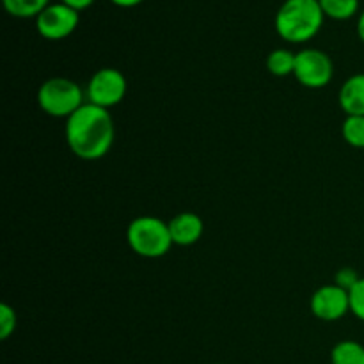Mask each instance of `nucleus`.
<instances>
[{"instance_id":"nucleus-1","label":"nucleus","mask_w":364,"mask_h":364,"mask_svg":"<svg viewBox=\"0 0 364 364\" xmlns=\"http://www.w3.org/2000/svg\"><path fill=\"white\" fill-rule=\"evenodd\" d=\"M116 137L114 119L107 109L84 103L66 119V142L75 156L82 160H100L110 151Z\"/></svg>"},{"instance_id":"nucleus-2","label":"nucleus","mask_w":364,"mask_h":364,"mask_svg":"<svg viewBox=\"0 0 364 364\" xmlns=\"http://www.w3.org/2000/svg\"><path fill=\"white\" fill-rule=\"evenodd\" d=\"M318 0H287L276 14V32L288 43H306L315 38L323 25Z\"/></svg>"},{"instance_id":"nucleus-3","label":"nucleus","mask_w":364,"mask_h":364,"mask_svg":"<svg viewBox=\"0 0 364 364\" xmlns=\"http://www.w3.org/2000/svg\"><path fill=\"white\" fill-rule=\"evenodd\" d=\"M127 240L132 251L142 258H162L174 245L169 223L151 215H142L132 220L128 224Z\"/></svg>"},{"instance_id":"nucleus-4","label":"nucleus","mask_w":364,"mask_h":364,"mask_svg":"<svg viewBox=\"0 0 364 364\" xmlns=\"http://www.w3.org/2000/svg\"><path fill=\"white\" fill-rule=\"evenodd\" d=\"M38 105L48 116L68 119L84 105V89L70 78H48L38 91Z\"/></svg>"},{"instance_id":"nucleus-5","label":"nucleus","mask_w":364,"mask_h":364,"mask_svg":"<svg viewBox=\"0 0 364 364\" xmlns=\"http://www.w3.org/2000/svg\"><path fill=\"white\" fill-rule=\"evenodd\" d=\"M295 78L308 89H322L334 77V64L326 52L304 48L295 53Z\"/></svg>"},{"instance_id":"nucleus-6","label":"nucleus","mask_w":364,"mask_h":364,"mask_svg":"<svg viewBox=\"0 0 364 364\" xmlns=\"http://www.w3.org/2000/svg\"><path fill=\"white\" fill-rule=\"evenodd\" d=\"M127 91V78H124V75L119 70L102 68L89 80L85 96H87L89 103L109 110L110 107H116L123 102Z\"/></svg>"},{"instance_id":"nucleus-7","label":"nucleus","mask_w":364,"mask_h":364,"mask_svg":"<svg viewBox=\"0 0 364 364\" xmlns=\"http://www.w3.org/2000/svg\"><path fill=\"white\" fill-rule=\"evenodd\" d=\"M80 11L66 6L63 2L50 4L38 18H36V31L41 38L48 41H60L73 34L80 21Z\"/></svg>"},{"instance_id":"nucleus-8","label":"nucleus","mask_w":364,"mask_h":364,"mask_svg":"<svg viewBox=\"0 0 364 364\" xmlns=\"http://www.w3.org/2000/svg\"><path fill=\"white\" fill-rule=\"evenodd\" d=\"M350 311V294L334 284L320 287L311 297V313L323 322H336Z\"/></svg>"},{"instance_id":"nucleus-9","label":"nucleus","mask_w":364,"mask_h":364,"mask_svg":"<svg viewBox=\"0 0 364 364\" xmlns=\"http://www.w3.org/2000/svg\"><path fill=\"white\" fill-rule=\"evenodd\" d=\"M169 231L174 245L188 247V245H194L196 242H199V238L203 237L205 224L198 213L181 212L171 219Z\"/></svg>"},{"instance_id":"nucleus-10","label":"nucleus","mask_w":364,"mask_h":364,"mask_svg":"<svg viewBox=\"0 0 364 364\" xmlns=\"http://www.w3.org/2000/svg\"><path fill=\"white\" fill-rule=\"evenodd\" d=\"M340 107L347 116H364V73L345 80L340 89Z\"/></svg>"},{"instance_id":"nucleus-11","label":"nucleus","mask_w":364,"mask_h":364,"mask_svg":"<svg viewBox=\"0 0 364 364\" xmlns=\"http://www.w3.org/2000/svg\"><path fill=\"white\" fill-rule=\"evenodd\" d=\"M333 364H364V345L354 340H343L331 352Z\"/></svg>"},{"instance_id":"nucleus-12","label":"nucleus","mask_w":364,"mask_h":364,"mask_svg":"<svg viewBox=\"0 0 364 364\" xmlns=\"http://www.w3.org/2000/svg\"><path fill=\"white\" fill-rule=\"evenodd\" d=\"M2 4L11 16L38 18L50 6V0H2Z\"/></svg>"},{"instance_id":"nucleus-13","label":"nucleus","mask_w":364,"mask_h":364,"mask_svg":"<svg viewBox=\"0 0 364 364\" xmlns=\"http://www.w3.org/2000/svg\"><path fill=\"white\" fill-rule=\"evenodd\" d=\"M318 2L323 14L331 20H350L359 11V0H318Z\"/></svg>"},{"instance_id":"nucleus-14","label":"nucleus","mask_w":364,"mask_h":364,"mask_svg":"<svg viewBox=\"0 0 364 364\" xmlns=\"http://www.w3.org/2000/svg\"><path fill=\"white\" fill-rule=\"evenodd\" d=\"M267 70L276 77H288L295 71V53L290 50L277 48L267 57Z\"/></svg>"},{"instance_id":"nucleus-15","label":"nucleus","mask_w":364,"mask_h":364,"mask_svg":"<svg viewBox=\"0 0 364 364\" xmlns=\"http://www.w3.org/2000/svg\"><path fill=\"white\" fill-rule=\"evenodd\" d=\"M345 142L352 148L364 149V116H347L341 127Z\"/></svg>"},{"instance_id":"nucleus-16","label":"nucleus","mask_w":364,"mask_h":364,"mask_svg":"<svg viewBox=\"0 0 364 364\" xmlns=\"http://www.w3.org/2000/svg\"><path fill=\"white\" fill-rule=\"evenodd\" d=\"M16 313L9 304H0V340H7L16 331Z\"/></svg>"},{"instance_id":"nucleus-17","label":"nucleus","mask_w":364,"mask_h":364,"mask_svg":"<svg viewBox=\"0 0 364 364\" xmlns=\"http://www.w3.org/2000/svg\"><path fill=\"white\" fill-rule=\"evenodd\" d=\"M350 313H354L361 322H364V277L350 288Z\"/></svg>"},{"instance_id":"nucleus-18","label":"nucleus","mask_w":364,"mask_h":364,"mask_svg":"<svg viewBox=\"0 0 364 364\" xmlns=\"http://www.w3.org/2000/svg\"><path fill=\"white\" fill-rule=\"evenodd\" d=\"M359 279H361V277L355 274L354 269H350V267H345V269L338 270V272H336L334 283H336L338 287H341V288H345V290L350 291V288L354 287V284L358 283Z\"/></svg>"},{"instance_id":"nucleus-19","label":"nucleus","mask_w":364,"mask_h":364,"mask_svg":"<svg viewBox=\"0 0 364 364\" xmlns=\"http://www.w3.org/2000/svg\"><path fill=\"white\" fill-rule=\"evenodd\" d=\"M63 4H66V6L73 7V9L77 11H84L87 9V7H91L92 4H95V0H60Z\"/></svg>"},{"instance_id":"nucleus-20","label":"nucleus","mask_w":364,"mask_h":364,"mask_svg":"<svg viewBox=\"0 0 364 364\" xmlns=\"http://www.w3.org/2000/svg\"><path fill=\"white\" fill-rule=\"evenodd\" d=\"M110 2L117 7H135L144 2V0H110Z\"/></svg>"},{"instance_id":"nucleus-21","label":"nucleus","mask_w":364,"mask_h":364,"mask_svg":"<svg viewBox=\"0 0 364 364\" xmlns=\"http://www.w3.org/2000/svg\"><path fill=\"white\" fill-rule=\"evenodd\" d=\"M358 36H359V39L364 43V11L359 14V18H358Z\"/></svg>"},{"instance_id":"nucleus-22","label":"nucleus","mask_w":364,"mask_h":364,"mask_svg":"<svg viewBox=\"0 0 364 364\" xmlns=\"http://www.w3.org/2000/svg\"><path fill=\"white\" fill-rule=\"evenodd\" d=\"M215 364H220V363H215Z\"/></svg>"}]
</instances>
